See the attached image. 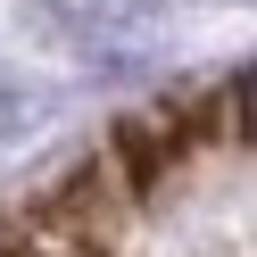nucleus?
<instances>
[{
    "label": "nucleus",
    "mask_w": 257,
    "mask_h": 257,
    "mask_svg": "<svg viewBox=\"0 0 257 257\" xmlns=\"http://www.w3.org/2000/svg\"><path fill=\"white\" fill-rule=\"evenodd\" d=\"M240 124H249V133H257V67L240 75Z\"/></svg>",
    "instance_id": "2"
},
{
    "label": "nucleus",
    "mask_w": 257,
    "mask_h": 257,
    "mask_svg": "<svg viewBox=\"0 0 257 257\" xmlns=\"http://www.w3.org/2000/svg\"><path fill=\"white\" fill-rule=\"evenodd\" d=\"M174 141H183V124H174L166 108H141V116H124L116 158H124V174H133V183H158V174H166V158H174Z\"/></svg>",
    "instance_id": "1"
}]
</instances>
